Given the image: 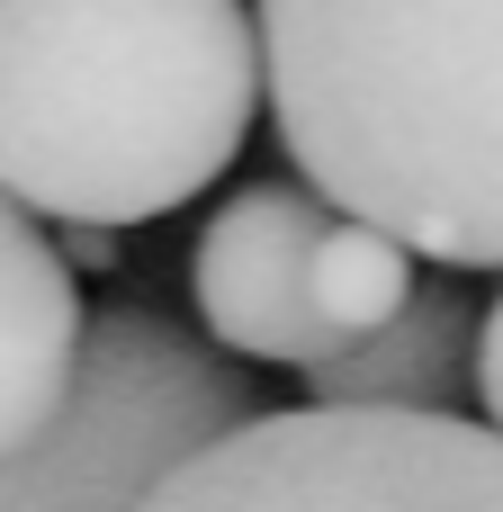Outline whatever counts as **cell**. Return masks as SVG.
<instances>
[{"label":"cell","instance_id":"6da1fadb","mask_svg":"<svg viewBox=\"0 0 503 512\" xmlns=\"http://www.w3.org/2000/svg\"><path fill=\"white\" fill-rule=\"evenodd\" d=\"M261 99L333 216L503 270V0H252Z\"/></svg>","mask_w":503,"mask_h":512},{"label":"cell","instance_id":"7a4b0ae2","mask_svg":"<svg viewBox=\"0 0 503 512\" xmlns=\"http://www.w3.org/2000/svg\"><path fill=\"white\" fill-rule=\"evenodd\" d=\"M252 108V0H0V189L27 216H171L234 171Z\"/></svg>","mask_w":503,"mask_h":512},{"label":"cell","instance_id":"3957f363","mask_svg":"<svg viewBox=\"0 0 503 512\" xmlns=\"http://www.w3.org/2000/svg\"><path fill=\"white\" fill-rule=\"evenodd\" d=\"M252 378L153 306H108L81 333L63 414L0 459V512H135L189 450L252 423Z\"/></svg>","mask_w":503,"mask_h":512},{"label":"cell","instance_id":"277c9868","mask_svg":"<svg viewBox=\"0 0 503 512\" xmlns=\"http://www.w3.org/2000/svg\"><path fill=\"white\" fill-rule=\"evenodd\" d=\"M135 512H503V432L378 405L252 414L144 486Z\"/></svg>","mask_w":503,"mask_h":512},{"label":"cell","instance_id":"5b68a950","mask_svg":"<svg viewBox=\"0 0 503 512\" xmlns=\"http://www.w3.org/2000/svg\"><path fill=\"white\" fill-rule=\"evenodd\" d=\"M324 216L333 207L297 180H243L207 216V234L189 252V297L225 360H270V369L333 360V333L306 306V252H315Z\"/></svg>","mask_w":503,"mask_h":512},{"label":"cell","instance_id":"8992f818","mask_svg":"<svg viewBox=\"0 0 503 512\" xmlns=\"http://www.w3.org/2000/svg\"><path fill=\"white\" fill-rule=\"evenodd\" d=\"M81 333H90V315H81L63 252L0 189V459L63 414L72 369H81Z\"/></svg>","mask_w":503,"mask_h":512},{"label":"cell","instance_id":"52a82bcc","mask_svg":"<svg viewBox=\"0 0 503 512\" xmlns=\"http://www.w3.org/2000/svg\"><path fill=\"white\" fill-rule=\"evenodd\" d=\"M468 342H477V306L432 279L396 306V324H378L369 342L297 369L306 405H378V414H459L468 396Z\"/></svg>","mask_w":503,"mask_h":512},{"label":"cell","instance_id":"ba28073f","mask_svg":"<svg viewBox=\"0 0 503 512\" xmlns=\"http://www.w3.org/2000/svg\"><path fill=\"white\" fill-rule=\"evenodd\" d=\"M423 279H414V252L396 243V234H378V225H360V216H324V234H315V252H306V306H315V324L333 333V351H351V342H369L378 324H396V306L414 297Z\"/></svg>","mask_w":503,"mask_h":512},{"label":"cell","instance_id":"9c48e42d","mask_svg":"<svg viewBox=\"0 0 503 512\" xmlns=\"http://www.w3.org/2000/svg\"><path fill=\"white\" fill-rule=\"evenodd\" d=\"M468 387L486 405V432H503V297L477 315V342H468Z\"/></svg>","mask_w":503,"mask_h":512},{"label":"cell","instance_id":"30bf717a","mask_svg":"<svg viewBox=\"0 0 503 512\" xmlns=\"http://www.w3.org/2000/svg\"><path fill=\"white\" fill-rule=\"evenodd\" d=\"M54 252H63V270H117V252H126V234H117V225H81V216H72Z\"/></svg>","mask_w":503,"mask_h":512}]
</instances>
